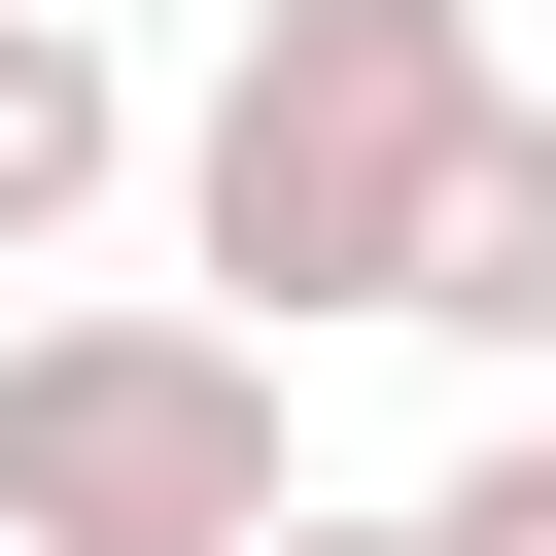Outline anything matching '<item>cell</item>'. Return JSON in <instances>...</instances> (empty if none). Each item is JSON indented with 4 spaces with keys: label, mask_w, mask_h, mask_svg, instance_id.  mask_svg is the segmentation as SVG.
I'll use <instances>...</instances> for the list:
<instances>
[{
    "label": "cell",
    "mask_w": 556,
    "mask_h": 556,
    "mask_svg": "<svg viewBox=\"0 0 556 556\" xmlns=\"http://www.w3.org/2000/svg\"><path fill=\"white\" fill-rule=\"evenodd\" d=\"M452 104H486V0H243V70L174 104V278H208L243 348L382 313V243H417Z\"/></svg>",
    "instance_id": "cell-1"
},
{
    "label": "cell",
    "mask_w": 556,
    "mask_h": 556,
    "mask_svg": "<svg viewBox=\"0 0 556 556\" xmlns=\"http://www.w3.org/2000/svg\"><path fill=\"white\" fill-rule=\"evenodd\" d=\"M313 452H278V348L208 278H104L0 348V556H243Z\"/></svg>",
    "instance_id": "cell-2"
},
{
    "label": "cell",
    "mask_w": 556,
    "mask_h": 556,
    "mask_svg": "<svg viewBox=\"0 0 556 556\" xmlns=\"http://www.w3.org/2000/svg\"><path fill=\"white\" fill-rule=\"evenodd\" d=\"M382 313H417V348H486V382H556V104H521V70L452 104V174H417Z\"/></svg>",
    "instance_id": "cell-3"
},
{
    "label": "cell",
    "mask_w": 556,
    "mask_h": 556,
    "mask_svg": "<svg viewBox=\"0 0 556 556\" xmlns=\"http://www.w3.org/2000/svg\"><path fill=\"white\" fill-rule=\"evenodd\" d=\"M104 208H139V35L104 0H0V278L104 243Z\"/></svg>",
    "instance_id": "cell-4"
},
{
    "label": "cell",
    "mask_w": 556,
    "mask_h": 556,
    "mask_svg": "<svg viewBox=\"0 0 556 556\" xmlns=\"http://www.w3.org/2000/svg\"><path fill=\"white\" fill-rule=\"evenodd\" d=\"M417 556H556V417H486V452L417 486Z\"/></svg>",
    "instance_id": "cell-5"
},
{
    "label": "cell",
    "mask_w": 556,
    "mask_h": 556,
    "mask_svg": "<svg viewBox=\"0 0 556 556\" xmlns=\"http://www.w3.org/2000/svg\"><path fill=\"white\" fill-rule=\"evenodd\" d=\"M243 556H417V521H313V486H278V521H243Z\"/></svg>",
    "instance_id": "cell-6"
}]
</instances>
